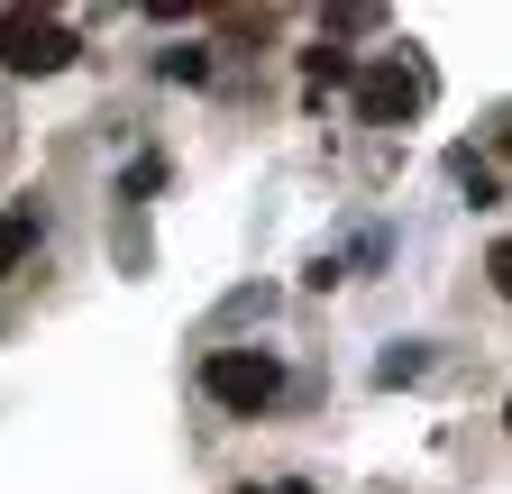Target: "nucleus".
<instances>
[{
	"label": "nucleus",
	"instance_id": "obj_1",
	"mask_svg": "<svg viewBox=\"0 0 512 494\" xmlns=\"http://www.w3.org/2000/svg\"><path fill=\"white\" fill-rule=\"evenodd\" d=\"M202 394H211L220 412L256 421V412L284 394V357H275V348H211V357H202Z\"/></svg>",
	"mask_w": 512,
	"mask_h": 494
},
{
	"label": "nucleus",
	"instance_id": "obj_4",
	"mask_svg": "<svg viewBox=\"0 0 512 494\" xmlns=\"http://www.w3.org/2000/svg\"><path fill=\"white\" fill-rule=\"evenodd\" d=\"M37 229H46V211H37V193H19L10 211H0V275H19V266H28Z\"/></svg>",
	"mask_w": 512,
	"mask_h": 494
},
{
	"label": "nucleus",
	"instance_id": "obj_10",
	"mask_svg": "<svg viewBox=\"0 0 512 494\" xmlns=\"http://www.w3.org/2000/svg\"><path fill=\"white\" fill-rule=\"evenodd\" d=\"M266 494H311V485H302V476H284V485H266Z\"/></svg>",
	"mask_w": 512,
	"mask_h": 494
},
{
	"label": "nucleus",
	"instance_id": "obj_8",
	"mask_svg": "<svg viewBox=\"0 0 512 494\" xmlns=\"http://www.w3.org/2000/svg\"><path fill=\"white\" fill-rule=\"evenodd\" d=\"M458 183H467V202H476V211H485V202H503V174H494V165H476L467 147H458Z\"/></svg>",
	"mask_w": 512,
	"mask_h": 494
},
{
	"label": "nucleus",
	"instance_id": "obj_7",
	"mask_svg": "<svg viewBox=\"0 0 512 494\" xmlns=\"http://www.w3.org/2000/svg\"><path fill=\"white\" fill-rule=\"evenodd\" d=\"M156 74H165V83H211V46H165Z\"/></svg>",
	"mask_w": 512,
	"mask_h": 494
},
{
	"label": "nucleus",
	"instance_id": "obj_5",
	"mask_svg": "<svg viewBox=\"0 0 512 494\" xmlns=\"http://www.w3.org/2000/svg\"><path fill=\"white\" fill-rule=\"evenodd\" d=\"M421 376H430V348L421 339H394V348L375 357V385H421Z\"/></svg>",
	"mask_w": 512,
	"mask_h": 494
},
{
	"label": "nucleus",
	"instance_id": "obj_2",
	"mask_svg": "<svg viewBox=\"0 0 512 494\" xmlns=\"http://www.w3.org/2000/svg\"><path fill=\"white\" fill-rule=\"evenodd\" d=\"M74 28L64 19H37V10H0V65H10L19 83H46V74H64L74 65Z\"/></svg>",
	"mask_w": 512,
	"mask_h": 494
},
{
	"label": "nucleus",
	"instance_id": "obj_12",
	"mask_svg": "<svg viewBox=\"0 0 512 494\" xmlns=\"http://www.w3.org/2000/svg\"><path fill=\"white\" fill-rule=\"evenodd\" d=\"M503 430H512V403H503Z\"/></svg>",
	"mask_w": 512,
	"mask_h": 494
},
{
	"label": "nucleus",
	"instance_id": "obj_6",
	"mask_svg": "<svg viewBox=\"0 0 512 494\" xmlns=\"http://www.w3.org/2000/svg\"><path fill=\"white\" fill-rule=\"evenodd\" d=\"M302 74H311V92H339V83L357 92V55H339V46H311V55H302Z\"/></svg>",
	"mask_w": 512,
	"mask_h": 494
},
{
	"label": "nucleus",
	"instance_id": "obj_9",
	"mask_svg": "<svg viewBox=\"0 0 512 494\" xmlns=\"http://www.w3.org/2000/svg\"><path fill=\"white\" fill-rule=\"evenodd\" d=\"M485 275H494V293L512 302V238H494V247H485Z\"/></svg>",
	"mask_w": 512,
	"mask_h": 494
},
{
	"label": "nucleus",
	"instance_id": "obj_11",
	"mask_svg": "<svg viewBox=\"0 0 512 494\" xmlns=\"http://www.w3.org/2000/svg\"><path fill=\"white\" fill-rule=\"evenodd\" d=\"M503 165H512V138H503Z\"/></svg>",
	"mask_w": 512,
	"mask_h": 494
},
{
	"label": "nucleus",
	"instance_id": "obj_3",
	"mask_svg": "<svg viewBox=\"0 0 512 494\" xmlns=\"http://www.w3.org/2000/svg\"><path fill=\"white\" fill-rule=\"evenodd\" d=\"M412 101H421V83L403 65H357V119H366V129H403Z\"/></svg>",
	"mask_w": 512,
	"mask_h": 494
}]
</instances>
